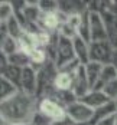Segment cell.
Segmentation results:
<instances>
[{"label":"cell","instance_id":"6da1fadb","mask_svg":"<svg viewBox=\"0 0 117 125\" xmlns=\"http://www.w3.org/2000/svg\"><path fill=\"white\" fill-rule=\"evenodd\" d=\"M38 112L36 96L17 91L13 96L0 104V118L6 125H27L33 122Z\"/></svg>","mask_w":117,"mask_h":125},{"label":"cell","instance_id":"7a4b0ae2","mask_svg":"<svg viewBox=\"0 0 117 125\" xmlns=\"http://www.w3.org/2000/svg\"><path fill=\"white\" fill-rule=\"evenodd\" d=\"M77 61L75 59V52H74V43L71 39H65L58 35V42L55 46V59L53 65L56 68V71L62 69L68 63Z\"/></svg>","mask_w":117,"mask_h":125},{"label":"cell","instance_id":"3957f363","mask_svg":"<svg viewBox=\"0 0 117 125\" xmlns=\"http://www.w3.org/2000/svg\"><path fill=\"white\" fill-rule=\"evenodd\" d=\"M38 112H40L43 116H46L52 124L64 121L66 118L65 106H62L58 101L48 98V96L38 101Z\"/></svg>","mask_w":117,"mask_h":125},{"label":"cell","instance_id":"277c9868","mask_svg":"<svg viewBox=\"0 0 117 125\" xmlns=\"http://www.w3.org/2000/svg\"><path fill=\"white\" fill-rule=\"evenodd\" d=\"M65 112H66V116L75 125H90L92 121V116H94V109H91L90 106H87L79 99L69 104L65 108Z\"/></svg>","mask_w":117,"mask_h":125},{"label":"cell","instance_id":"5b68a950","mask_svg":"<svg viewBox=\"0 0 117 125\" xmlns=\"http://www.w3.org/2000/svg\"><path fill=\"white\" fill-rule=\"evenodd\" d=\"M113 53H114V48L111 46L110 40L91 42L90 43V62L108 65V63H111Z\"/></svg>","mask_w":117,"mask_h":125},{"label":"cell","instance_id":"8992f818","mask_svg":"<svg viewBox=\"0 0 117 125\" xmlns=\"http://www.w3.org/2000/svg\"><path fill=\"white\" fill-rule=\"evenodd\" d=\"M88 16H90L91 42L108 40V32H107V26H105L103 14L98 10H90Z\"/></svg>","mask_w":117,"mask_h":125},{"label":"cell","instance_id":"52a82bcc","mask_svg":"<svg viewBox=\"0 0 117 125\" xmlns=\"http://www.w3.org/2000/svg\"><path fill=\"white\" fill-rule=\"evenodd\" d=\"M38 88H39V79H38V71L32 66H27L22 72V81L19 91L25 92L27 95L38 96Z\"/></svg>","mask_w":117,"mask_h":125},{"label":"cell","instance_id":"ba28073f","mask_svg":"<svg viewBox=\"0 0 117 125\" xmlns=\"http://www.w3.org/2000/svg\"><path fill=\"white\" fill-rule=\"evenodd\" d=\"M91 91L90 82H88V78L85 73V69H84V65H81L78 68V71L74 73V85H72V92L75 94L78 99H81L82 96H85L88 92Z\"/></svg>","mask_w":117,"mask_h":125},{"label":"cell","instance_id":"9c48e42d","mask_svg":"<svg viewBox=\"0 0 117 125\" xmlns=\"http://www.w3.org/2000/svg\"><path fill=\"white\" fill-rule=\"evenodd\" d=\"M79 101L84 102L87 106H90L91 109H94V111L110 102L108 96L104 94L103 91H95V89H91L90 92H88L85 96H82Z\"/></svg>","mask_w":117,"mask_h":125},{"label":"cell","instance_id":"30bf717a","mask_svg":"<svg viewBox=\"0 0 117 125\" xmlns=\"http://www.w3.org/2000/svg\"><path fill=\"white\" fill-rule=\"evenodd\" d=\"M72 43H74L75 59L81 65H87L90 62V43L85 42L84 39H81L78 35L72 39Z\"/></svg>","mask_w":117,"mask_h":125},{"label":"cell","instance_id":"8fae6325","mask_svg":"<svg viewBox=\"0 0 117 125\" xmlns=\"http://www.w3.org/2000/svg\"><path fill=\"white\" fill-rule=\"evenodd\" d=\"M74 85V75L64 72V71H56V75L53 78V91H72Z\"/></svg>","mask_w":117,"mask_h":125},{"label":"cell","instance_id":"7c38bea8","mask_svg":"<svg viewBox=\"0 0 117 125\" xmlns=\"http://www.w3.org/2000/svg\"><path fill=\"white\" fill-rule=\"evenodd\" d=\"M103 66L104 65L97 63V62H88L87 65H84V69H85V73H87V78H88L91 89L95 86L97 82L100 81V75H101Z\"/></svg>","mask_w":117,"mask_h":125},{"label":"cell","instance_id":"4fadbf2b","mask_svg":"<svg viewBox=\"0 0 117 125\" xmlns=\"http://www.w3.org/2000/svg\"><path fill=\"white\" fill-rule=\"evenodd\" d=\"M116 114H117L116 105H114L113 101H110L108 104H105L101 108H98V109L94 111V116H92V121H91L90 125H95L97 122H100L101 119L107 118V116H111V115H116Z\"/></svg>","mask_w":117,"mask_h":125},{"label":"cell","instance_id":"5bb4252c","mask_svg":"<svg viewBox=\"0 0 117 125\" xmlns=\"http://www.w3.org/2000/svg\"><path fill=\"white\" fill-rule=\"evenodd\" d=\"M29 58H30L32 68L36 69V65L40 66V68H43V65H45L46 59H48V52H46V49L38 46V48H35V49H32L29 52Z\"/></svg>","mask_w":117,"mask_h":125},{"label":"cell","instance_id":"9a60e30c","mask_svg":"<svg viewBox=\"0 0 117 125\" xmlns=\"http://www.w3.org/2000/svg\"><path fill=\"white\" fill-rule=\"evenodd\" d=\"M17 91L19 89L13 83H10L4 76H0V104L4 102L6 99H9L10 96H13Z\"/></svg>","mask_w":117,"mask_h":125},{"label":"cell","instance_id":"2e32d148","mask_svg":"<svg viewBox=\"0 0 117 125\" xmlns=\"http://www.w3.org/2000/svg\"><path fill=\"white\" fill-rule=\"evenodd\" d=\"M9 63L17 66V68H22V69H25V68H27V66H32L29 53H26V52H23V50H19V52L13 53L12 56H9Z\"/></svg>","mask_w":117,"mask_h":125},{"label":"cell","instance_id":"e0dca14e","mask_svg":"<svg viewBox=\"0 0 117 125\" xmlns=\"http://www.w3.org/2000/svg\"><path fill=\"white\" fill-rule=\"evenodd\" d=\"M22 72H23L22 68H17L14 65H9V68L6 69V72H4L3 76L19 89L20 88V81H22Z\"/></svg>","mask_w":117,"mask_h":125},{"label":"cell","instance_id":"ac0fdd59","mask_svg":"<svg viewBox=\"0 0 117 125\" xmlns=\"http://www.w3.org/2000/svg\"><path fill=\"white\" fill-rule=\"evenodd\" d=\"M4 26H6V32H7V35L12 36V38H14V39H19L20 36H22V33L25 32L23 25L19 22V19H17L16 16H13L12 19H10Z\"/></svg>","mask_w":117,"mask_h":125},{"label":"cell","instance_id":"d6986e66","mask_svg":"<svg viewBox=\"0 0 117 125\" xmlns=\"http://www.w3.org/2000/svg\"><path fill=\"white\" fill-rule=\"evenodd\" d=\"M0 50L9 58V56H12L13 53H16V52H19L20 50V46H19V42H17V39L12 38V36H6V39L3 40V45H1V48Z\"/></svg>","mask_w":117,"mask_h":125},{"label":"cell","instance_id":"ffe728a7","mask_svg":"<svg viewBox=\"0 0 117 125\" xmlns=\"http://www.w3.org/2000/svg\"><path fill=\"white\" fill-rule=\"evenodd\" d=\"M14 16V7L12 1H0V23L6 25Z\"/></svg>","mask_w":117,"mask_h":125},{"label":"cell","instance_id":"44dd1931","mask_svg":"<svg viewBox=\"0 0 117 125\" xmlns=\"http://www.w3.org/2000/svg\"><path fill=\"white\" fill-rule=\"evenodd\" d=\"M90 10H85L84 12V19H82V23L78 29V36L81 39H84L85 42L91 43V33H90V16H88Z\"/></svg>","mask_w":117,"mask_h":125},{"label":"cell","instance_id":"7402d4cb","mask_svg":"<svg viewBox=\"0 0 117 125\" xmlns=\"http://www.w3.org/2000/svg\"><path fill=\"white\" fill-rule=\"evenodd\" d=\"M38 6L42 13H52L59 10V1H51V0H40Z\"/></svg>","mask_w":117,"mask_h":125},{"label":"cell","instance_id":"603a6c76","mask_svg":"<svg viewBox=\"0 0 117 125\" xmlns=\"http://www.w3.org/2000/svg\"><path fill=\"white\" fill-rule=\"evenodd\" d=\"M58 35L62 36V38H65V39H71V40H72L78 33H77V30H74L71 26L65 22V23H62V25L59 26V29H58Z\"/></svg>","mask_w":117,"mask_h":125},{"label":"cell","instance_id":"cb8c5ba5","mask_svg":"<svg viewBox=\"0 0 117 125\" xmlns=\"http://www.w3.org/2000/svg\"><path fill=\"white\" fill-rule=\"evenodd\" d=\"M103 92L108 96L110 101L117 99V79L113 81V82H110V83H107V85L103 88Z\"/></svg>","mask_w":117,"mask_h":125},{"label":"cell","instance_id":"d4e9b609","mask_svg":"<svg viewBox=\"0 0 117 125\" xmlns=\"http://www.w3.org/2000/svg\"><path fill=\"white\" fill-rule=\"evenodd\" d=\"M9 58L0 50V76H3L4 75V72H6V69L9 68Z\"/></svg>","mask_w":117,"mask_h":125},{"label":"cell","instance_id":"484cf974","mask_svg":"<svg viewBox=\"0 0 117 125\" xmlns=\"http://www.w3.org/2000/svg\"><path fill=\"white\" fill-rule=\"evenodd\" d=\"M116 122H117V114L116 115H111V116L104 118V119H101L100 122H97L95 125H116Z\"/></svg>","mask_w":117,"mask_h":125},{"label":"cell","instance_id":"4316f807","mask_svg":"<svg viewBox=\"0 0 117 125\" xmlns=\"http://www.w3.org/2000/svg\"><path fill=\"white\" fill-rule=\"evenodd\" d=\"M108 40H110V43H111V46L117 49V30L114 32H111L110 35H108Z\"/></svg>","mask_w":117,"mask_h":125},{"label":"cell","instance_id":"83f0119b","mask_svg":"<svg viewBox=\"0 0 117 125\" xmlns=\"http://www.w3.org/2000/svg\"><path fill=\"white\" fill-rule=\"evenodd\" d=\"M111 63L114 65V68L117 69V49H114V53H113V59H111Z\"/></svg>","mask_w":117,"mask_h":125},{"label":"cell","instance_id":"f1b7e54d","mask_svg":"<svg viewBox=\"0 0 117 125\" xmlns=\"http://www.w3.org/2000/svg\"><path fill=\"white\" fill-rule=\"evenodd\" d=\"M0 125H6L4 122H3V119H1V118H0Z\"/></svg>","mask_w":117,"mask_h":125},{"label":"cell","instance_id":"f546056e","mask_svg":"<svg viewBox=\"0 0 117 125\" xmlns=\"http://www.w3.org/2000/svg\"><path fill=\"white\" fill-rule=\"evenodd\" d=\"M113 102H114V105H116V109H117V99H114Z\"/></svg>","mask_w":117,"mask_h":125},{"label":"cell","instance_id":"4dcf8cb0","mask_svg":"<svg viewBox=\"0 0 117 125\" xmlns=\"http://www.w3.org/2000/svg\"><path fill=\"white\" fill-rule=\"evenodd\" d=\"M1 29H3V25H1V23H0V32H1Z\"/></svg>","mask_w":117,"mask_h":125},{"label":"cell","instance_id":"1f68e13d","mask_svg":"<svg viewBox=\"0 0 117 125\" xmlns=\"http://www.w3.org/2000/svg\"><path fill=\"white\" fill-rule=\"evenodd\" d=\"M27 125H33V124H27Z\"/></svg>","mask_w":117,"mask_h":125},{"label":"cell","instance_id":"d6a6232c","mask_svg":"<svg viewBox=\"0 0 117 125\" xmlns=\"http://www.w3.org/2000/svg\"><path fill=\"white\" fill-rule=\"evenodd\" d=\"M79 125H82V124H79Z\"/></svg>","mask_w":117,"mask_h":125},{"label":"cell","instance_id":"836d02e7","mask_svg":"<svg viewBox=\"0 0 117 125\" xmlns=\"http://www.w3.org/2000/svg\"><path fill=\"white\" fill-rule=\"evenodd\" d=\"M116 125H117V122H116Z\"/></svg>","mask_w":117,"mask_h":125}]
</instances>
